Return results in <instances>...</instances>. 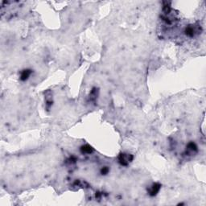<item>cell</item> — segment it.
Instances as JSON below:
<instances>
[{
  "label": "cell",
  "instance_id": "obj_1",
  "mask_svg": "<svg viewBox=\"0 0 206 206\" xmlns=\"http://www.w3.org/2000/svg\"><path fill=\"white\" fill-rule=\"evenodd\" d=\"M134 156L131 154L127 153H121L118 158L119 164L123 166H127L131 162H132Z\"/></svg>",
  "mask_w": 206,
  "mask_h": 206
},
{
  "label": "cell",
  "instance_id": "obj_2",
  "mask_svg": "<svg viewBox=\"0 0 206 206\" xmlns=\"http://www.w3.org/2000/svg\"><path fill=\"white\" fill-rule=\"evenodd\" d=\"M160 189H161V184L159 183H154L147 189V192L151 196H155L159 193Z\"/></svg>",
  "mask_w": 206,
  "mask_h": 206
},
{
  "label": "cell",
  "instance_id": "obj_3",
  "mask_svg": "<svg viewBox=\"0 0 206 206\" xmlns=\"http://www.w3.org/2000/svg\"><path fill=\"white\" fill-rule=\"evenodd\" d=\"M197 146L196 145V143L194 142H189L188 144L187 145V147H186V153L188 155H193L197 152Z\"/></svg>",
  "mask_w": 206,
  "mask_h": 206
},
{
  "label": "cell",
  "instance_id": "obj_4",
  "mask_svg": "<svg viewBox=\"0 0 206 206\" xmlns=\"http://www.w3.org/2000/svg\"><path fill=\"white\" fill-rule=\"evenodd\" d=\"M31 73H32V71H31V69H28V68L24 69V70H23V71L21 72L19 78H20V80L23 81H27V79L29 78V77H30L31 74Z\"/></svg>",
  "mask_w": 206,
  "mask_h": 206
},
{
  "label": "cell",
  "instance_id": "obj_5",
  "mask_svg": "<svg viewBox=\"0 0 206 206\" xmlns=\"http://www.w3.org/2000/svg\"><path fill=\"white\" fill-rule=\"evenodd\" d=\"M80 151H81V152L82 154L89 155V154H91L94 151V149H93V147L91 146L88 145V144H86V145H83V146H81Z\"/></svg>",
  "mask_w": 206,
  "mask_h": 206
},
{
  "label": "cell",
  "instance_id": "obj_6",
  "mask_svg": "<svg viewBox=\"0 0 206 206\" xmlns=\"http://www.w3.org/2000/svg\"><path fill=\"white\" fill-rule=\"evenodd\" d=\"M196 31V30L195 27H193L192 26L187 27L185 28V30H184L185 35L188 36H189V37H192V36L195 35Z\"/></svg>",
  "mask_w": 206,
  "mask_h": 206
},
{
  "label": "cell",
  "instance_id": "obj_7",
  "mask_svg": "<svg viewBox=\"0 0 206 206\" xmlns=\"http://www.w3.org/2000/svg\"><path fill=\"white\" fill-rule=\"evenodd\" d=\"M97 97H98V90H97L96 88H94L90 94V100H91V101H95Z\"/></svg>",
  "mask_w": 206,
  "mask_h": 206
},
{
  "label": "cell",
  "instance_id": "obj_8",
  "mask_svg": "<svg viewBox=\"0 0 206 206\" xmlns=\"http://www.w3.org/2000/svg\"><path fill=\"white\" fill-rule=\"evenodd\" d=\"M109 172H110V168H109V167H107V166H105V167H102L101 169V174L102 175V176H105V175H107L109 173Z\"/></svg>",
  "mask_w": 206,
  "mask_h": 206
},
{
  "label": "cell",
  "instance_id": "obj_9",
  "mask_svg": "<svg viewBox=\"0 0 206 206\" xmlns=\"http://www.w3.org/2000/svg\"><path fill=\"white\" fill-rule=\"evenodd\" d=\"M76 160H77L76 158L73 157V156H72V157H70L69 159H68L66 163H67V164H75Z\"/></svg>",
  "mask_w": 206,
  "mask_h": 206
}]
</instances>
